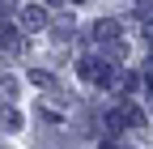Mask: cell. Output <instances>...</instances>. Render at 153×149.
I'll list each match as a JSON object with an SVG mask.
<instances>
[{
	"label": "cell",
	"instance_id": "obj_5",
	"mask_svg": "<svg viewBox=\"0 0 153 149\" xmlns=\"http://www.w3.org/2000/svg\"><path fill=\"white\" fill-rule=\"evenodd\" d=\"M72 4H81V0H72Z\"/></svg>",
	"mask_w": 153,
	"mask_h": 149
},
{
	"label": "cell",
	"instance_id": "obj_1",
	"mask_svg": "<svg viewBox=\"0 0 153 149\" xmlns=\"http://www.w3.org/2000/svg\"><path fill=\"white\" fill-rule=\"evenodd\" d=\"M22 26H26V30H43V26H47V13H43V9H26V13H22Z\"/></svg>",
	"mask_w": 153,
	"mask_h": 149
},
{
	"label": "cell",
	"instance_id": "obj_2",
	"mask_svg": "<svg viewBox=\"0 0 153 149\" xmlns=\"http://www.w3.org/2000/svg\"><path fill=\"white\" fill-rule=\"evenodd\" d=\"M94 34H98V39H115V34H119V22H111V17H102V22L94 26Z\"/></svg>",
	"mask_w": 153,
	"mask_h": 149
},
{
	"label": "cell",
	"instance_id": "obj_6",
	"mask_svg": "<svg viewBox=\"0 0 153 149\" xmlns=\"http://www.w3.org/2000/svg\"><path fill=\"white\" fill-rule=\"evenodd\" d=\"M51 4H60V0H51Z\"/></svg>",
	"mask_w": 153,
	"mask_h": 149
},
{
	"label": "cell",
	"instance_id": "obj_3",
	"mask_svg": "<svg viewBox=\"0 0 153 149\" xmlns=\"http://www.w3.org/2000/svg\"><path fill=\"white\" fill-rule=\"evenodd\" d=\"M0 128H22V115L17 111H0Z\"/></svg>",
	"mask_w": 153,
	"mask_h": 149
},
{
	"label": "cell",
	"instance_id": "obj_4",
	"mask_svg": "<svg viewBox=\"0 0 153 149\" xmlns=\"http://www.w3.org/2000/svg\"><path fill=\"white\" fill-rule=\"evenodd\" d=\"M0 13H9V4H4V0H0Z\"/></svg>",
	"mask_w": 153,
	"mask_h": 149
}]
</instances>
